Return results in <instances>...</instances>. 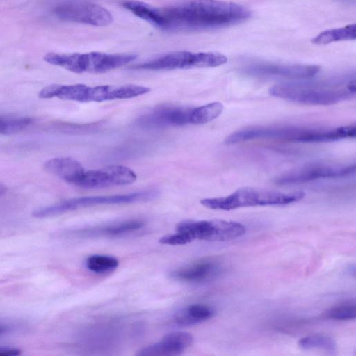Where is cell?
<instances>
[{"instance_id": "cell-1", "label": "cell", "mask_w": 356, "mask_h": 356, "mask_svg": "<svg viewBox=\"0 0 356 356\" xmlns=\"http://www.w3.org/2000/svg\"><path fill=\"white\" fill-rule=\"evenodd\" d=\"M159 28L167 30H208L241 24L251 17L242 5L222 0H183L159 8Z\"/></svg>"}, {"instance_id": "cell-2", "label": "cell", "mask_w": 356, "mask_h": 356, "mask_svg": "<svg viewBox=\"0 0 356 356\" xmlns=\"http://www.w3.org/2000/svg\"><path fill=\"white\" fill-rule=\"evenodd\" d=\"M245 227L240 222L225 220H188L179 222L176 232L159 238L161 244L180 245L195 240L224 242L231 241L245 233Z\"/></svg>"}, {"instance_id": "cell-3", "label": "cell", "mask_w": 356, "mask_h": 356, "mask_svg": "<svg viewBox=\"0 0 356 356\" xmlns=\"http://www.w3.org/2000/svg\"><path fill=\"white\" fill-rule=\"evenodd\" d=\"M332 128H310L291 125L252 127L238 130L227 136V145L258 138H270L295 143H322L335 140Z\"/></svg>"}, {"instance_id": "cell-4", "label": "cell", "mask_w": 356, "mask_h": 356, "mask_svg": "<svg viewBox=\"0 0 356 356\" xmlns=\"http://www.w3.org/2000/svg\"><path fill=\"white\" fill-rule=\"evenodd\" d=\"M305 195L303 191L284 193L242 187L225 197L202 199L200 204L211 209L230 211L255 206L286 205L301 200Z\"/></svg>"}, {"instance_id": "cell-5", "label": "cell", "mask_w": 356, "mask_h": 356, "mask_svg": "<svg viewBox=\"0 0 356 356\" xmlns=\"http://www.w3.org/2000/svg\"><path fill=\"white\" fill-rule=\"evenodd\" d=\"M137 58L133 54H85L48 53L44 60L53 65L65 68L74 73H104L124 66Z\"/></svg>"}, {"instance_id": "cell-6", "label": "cell", "mask_w": 356, "mask_h": 356, "mask_svg": "<svg viewBox=\"0 0 356 356\" xmlns=\"http://www.w3.org/2000/svg\"><path fill=\"white\" fill-rule=\"evenodd\" d=\"M269 93L272 96L293 102L327 106L355 97V80L350 81L344 87L340 88L291 84L275 85L269 89Z\"/></svg>"}, {"instance_id": "cell-7", "label": "cell", "mask_w": 356, "mask_h": 356, "mask_svg": "<svg viewBox=\"0 0 356 356\" xmlns=\"http://www.w3.org/2000/svg\"><path fill=\"white\" fill-rule=\"evenodd\" d=\"M157 195V191L150 190L122 195L74 197L50 206L38 208L33 211L32 216L38 218H48L97 205L146 202L154 199Z\"/></svg>"}, {"instance_id": "cell-8", "label": "cell", "mask_w": 356, "mask_h": 356, "mask_svg": "<svg viewBox=\"0 0 356 356\" xmlns=\"http://www.w3.org/2000/svg\"><path fill=\"white\" fill-rule=\"evenodd\" d=\"M227 62L225 55L218 52L175 51L139 64L134 68L149 70L216 67Z\"/></svg>"}, {"instance_id": "cell-9", "label": "cell", "mask_w": 356, "mask_h": 356, "mask_svg": "<svg viewBox=\"0 0 356 356\" xmlns=\"http://www.w3.org/2000/svg\"><path fill=\"white\" fill-rule=\"evenodd\" d=\"M355 171V165L312 164L291 170L275 179L278 185L296 184L325 178L349 176Z\"/></svg>"}, {"instance_id": "cell-10", "label": "cell", "mask_w": 356, "mask_h": 356, "mask_svg": "<svg viewBox=\"0 0 356 356\" xmlns=\"http://www.w3.org/2000/svg\"><path fill=\"white\" fill-rule=\"evenodd\" d=\"M59 19L95 26H105L113 21L110 12L105 8L88 2H72L60 5L54 10Z\"/></svg>"}, {"instance_id": "cell-11", "label": "cell", "mask_w": 356, "mask_h": 356, "mask_svg": "<svg viewBox=\"0 0 356 356\" xmlns=\"http://www.w3.org/2000/svg\"><path fill=\"white\" fill-rule=\"evenodd\" d=\"M136 180V173L122 165H110L99 170L85 171L76 186L88 189L125 186Z\"/></svg>"}, {"instance_id": "cell-12", "label": "cell", "mask_w": 356, "mask_h": 356, "mask_svg": "<svg viewBox=\"0 0 356 356\" xmlns=\"http://www.w3.org/2000/svg\"><path fill=\"white\" fill-rule=\"evenodd\" d=\"M320 70L316 65L279 64L256 63L247 66L245 73L254 76H280L288 79H302L315 76Z\"/></svg>"}, {"instance_id": "cell-13", "label": "cell", "mask_w": 356, "mask_h": 356, "mask_svg": "<svg viewBox=\"0 0 356 356\" xmlns=\"http://www.w3.org/2000/svg\"><path fill=\"white\" fill-rule=\"evenodd\" d=\"M192 109L171 105L161 106L143 115L139 122L147 127L186 125L191 124Z\"/></svg>"}, {"instance_id": "cell-14", "label": "cell", "mask_w": 356, "mask_h": 356, "mask_svg": "<svg viewBox=\"0 0 356 356\" xmlns=\"http://www.w3.org/2000/svg\"><path fill=\"white\" fill-rule=\"evenodd\" d=\"M193 342V336L186 332L166 334L160 341L141 348L137 356H177L181 355Z\"/></svg>"}, {"instance_id": "cell-15", "label": "cell", "mask_w": 356, "mask_h": 356, "mask_svg": "<svg viewBox=\"0 0 356 356\" xmlns=\"http://www.w3.org/2000/svg\"><path fill=\"white\" fill-rule=\"evenodd\" d=\"M217 264L204 259L178 268L172 272L174 279L186 283H200L210 279L216 272Z\"/></svg>"}, {"instance_id": "cell-16", "label": "cell", "mask_w": 356, "mask_h": 356, "mask_svg": "<svg viewBox=\"0 0 356 356\" xmlns=\"http://www.w3.org/2000/svg\"><path fill=\"white\" fill-rule=\"evenodd\" d=\"M44 169L75 186L85 172L84 168L79 161L69 157L51 159L44 163Z\"/></svg>"}, {"instance_id": "cell-17", "label": "cell", "mask_w": 356, "mask_h": 356, "mask_svg": "<svg viewBox=\"0 0 356 356\" xmlns=\"http://www.w3.org/2000/svg\"><path fill=\"white\" fill-rule=\"evenodd\" d=\"M144 225L142 220L133 219L94 228L83 229L70 232L80 236L116 237L140 229Z\"/></svg>"}, {"instance_id": "cell-18", "label": "cell", "mask_w": 356, "mask_h": 356, "mask_svg": "<svg viewBox=\"0 0 356 356\" xmlns=\"http://www.w3.org/2000/svg\"><path fill=\"white\" fill-rule=\"evenodd\" d=\"M213 309L207 305L195 303L186 306L173 316V323L181 327L191 326L211 318Z\"/></svg>"}, {"instance_id": "cell-19", "label": "cell", "mask_w": 356, "mask_h": 356, "mask_svg": "<svg viewBox=\"0 0 356 356\" xmlns=\"http://www.w3.org/2000/svg\"><path fill=\"white\" fill-rule=\"evenodd\" d=\"M356 38L355 23L343 27L325 30L312 38L316 45H325L332 42L355 40Z\"/></svg>"}, {"instance_id": "cell-20", "label": "cell", "mask_w": 356, "mask_h": 356, "mask_svg": "<svg viewBox=\"0 0 356 356\" xmlns=\"http://www.w3.org/2000/svg\"><path fill=\"white\" fill-rule=\"evenodd\" d=\"M122 6L136 16L158 27L159 24V10L158 8L137 0H127Z\"/></svg>"}, {"instance_id": "cell-21", "label": "cell", "mask_w": 356, "mask_h": 356, "mask_svg": "<svg viewBox=\"0 0 356 356\" xmlns=\"http://www.w3.org/2000/svg\"><path fill=\"white\" fill-rule=\"evenodd\" d=\"M223 111V105L219 102H214L193 108L191 113V124H204L217 118Z\"/></svg>"}, {"instance_id": "cell-22", "label": "cell", "mask_w": 356, "mask_h": 356, "mask_svg": "<svg viewBox=\"0 0 356 356\" xmlns=\"http://www.w3.org/2000/svg\"><path fill=\"white\" fill-rule=\"evenodd\" d=\"M118 265V259L109 255L93 254L87 257L86 260V268L97 274L113 272Z\"/></svg>"}, {"instance_id": "cell-23", "label": "cell", "mask_w": 356, "mask_h": 356, "mask_svg": "<svg viewBox=\"0 0 356 356\" xmlns=\"http://www.w3.org/2000/svg\"><path fill=\"white\" fill-rule=\"evenodd\" d=\"M324 318L336 321H349L356 317L355 300H348L334 305L322 314Z\"/></svg>"}, {"instance_id": "cell-24", "label": "cell", "mask_w": 356, "mask_h": 356, "mask_svg": "<svg viewBox=\"0 0 356 356\" xmlns=\"http://www.w3.org/2000/svg\"><path fill=\"white\" fill-rule=\"evenodd\" d=\"M298 346L304 350L321 349L327 352L336 350V343L333 339L323 334H312L300 339Z\"/></svg>"}, {"instance_id": "cell-25", "label": "cell", "mask_w": 356, "mask_h": 356, "mask_svg": "<svg viewBox=\"0 0 356 356\" xmlns=\"http://www.w3.org/2000/svg\"><path fill=\"white\" fill-rule=\"evenodd\" d=\"M33 123L29 117L0 116V134L12 135L17 134Z\"/></svg>"}, {"instance_id": "cell-26", "label": "cell", "mask_w": 356, "mask_h": 356, "mask_svg": "<svg viewBox=\"0 0 356 356\" xmlns=\"http://www.w3.org/2000/svg\"><path fill=\"white\" fill-rule=\"evenodd\" d=\"M21 350L11 347H0V355L15 356L21 354Z\"/></svg>"}, {"instance_id": "cell-27", "label": "cell", "mask_w": 356, "mask_h": 356, "mask_svg": "<svg viewBox=\"0 0 356 356\" xmlns=\"http://www.w3.org/2000/svg\"><path fill=\"white\" fill-rule=\"evenodd\" d=\"M6 191V186L0 182V195L5 193Z\"/></svg>"}, {"instance_id": "cell-28", "label": "cell", "mask_w": 356, "mask_h": 356, "mask_svg": "<svg viewBox=\"0 0 356 356\" xmlns=\"http://www.w3.org/2000/svg\"><path fill=\"white\" fill-rule=\"evenodd\" d=\"M341 1H343V2H348V3H353V2H355V0H341Z\"/></svg>"}, {"instance_id": "cell-29", "label": "cell", "mask_w": 356, "mask_h": 356, "mask_svg": "<svg viewBox=\"0 0 356 356\" xmlns=\"http://www.w3.org/2000/svg\"><path fill=\"white\" fill-rule=\"evenodd\" d=\"M5 331V327L0 326V334L3 332Z\"/></svg>"}]
</instances>
